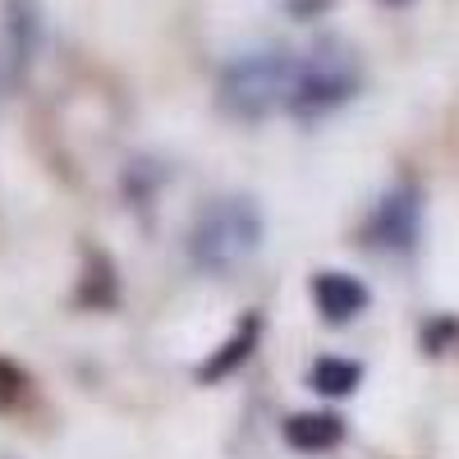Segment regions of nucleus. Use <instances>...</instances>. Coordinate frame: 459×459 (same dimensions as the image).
<instances>
[{
	"label": "nucleus",
	"instance_id": "obj_1",
	"mask_svg": "<svg viewBox=\"0 0 459 459\" xmlns=\"http://www.w3.org/2000/svg\"><path fill=\"white\" fill-rule=\"evenodd\" d=\"M262 244V212L248 198H221L212 203L198 221H194V262L207 266V272H235L244 266Z\"/></svg>",
	"mask_w": 459,
	"mask_h": 459
},
{
	"label": "nucleus",
	"instance_id": "obj_2",
	"mask_svg": "<svg viewBox=\"0 0 459 459\" xmlns=\"http://www.w3.org/2000/svg\"><path fill=\"white\" fill-rule=\"evenodd\" d=\"M294 83H299V60L285 51H257L244 56L225 69L221 79V106L239 120H262L276 106L294 101Z\"/></svg>",
	"mask_w": 459,
	"mask_h": 459
},
{
	"label": "nucleus",
	"instance_id": "obj_3",
	"mask_svg": "<svg viewBox=\"0 0 459 459\" xmlns=\"http://www.w3.org/2000/svg\"><path fill=\"white\" fill-rule=\"evenodd\" d=\"M359 56L344 42H322L299 60V83L290 110L299 120H317V115L335 110L340 101H350L359 92Z\"/></svg>",
	"mask_w": 459,
	"mask_h": 459
},
{
	"label": "nucleus",
	"instance_id": "obj_4",
	"mask_svg": "<svg viewBox=\"0 0 459 459\" xmlns=\"http://www.w3.org/2000/svg\"><path fill=\"white\" fill-rule=\"evenodd\" d=\"M372 239L381 248H395V253H409L413 239H418V198L409 194V188H400V194L381 198L377 207V221H372Z\"/></svg>",
	"mask_w": 459,
	"mask_h": 459
},
{
	"label": "nucleus",
	"instance_id": "obj_5",
	"mask_svg": "<svg viewBox=\"0 0 459 459\" xmlns=\"http://www.w3.org/2000/svg\"><path fill=\"white\" fill-rule=\"evenodd\" d=\"M313 299H317V308H322V317L326 322H350V317H359L363 308H368V290L354 281V276H340V272H322L317 281H313Z\"/></svg>",
	"mask_w": 459,
	"mask_h": 459
},
{
	"label": "nucleus",
	"instance_id": "obj_6",
	"mask_svg": "<svg viewBox=\"0 0 459 459\" xmlns=\"http://www.w3.org/2000/svg\"><path fill=\"white\" fill-rule=\"evenodd\" d=\"M340 437H344V423L335 413H294L290 423H285V441L294 446V450H331V446H340Z\"/></svg>",
	"mask_w": 459,
	"mask_h": 459
},
{
	"label": "nucleus",
	"instance_id": "obj_7",
	"mask_svg": "<svg viewBox=\"0 0 459 459\" xmlns=\"http://www.w3.org/2000/svg\"><path fill=\"white\" fill-rule=\"evenodd\" d=\"M359 377H363V368L350 363V359H322V363L313 368V386H317L322 395H350V391L359 386Z\"/></svg>",
	"mask_w": 459,
	"mask_h": 459
},
{
	"label": "nucleus",
	"instance_id": "obj_8",
	"mask_svg": "<svg viewBox=\"0 0 459 459\" xmlns=\"http://www.w3.org/2000/svg\"><path fill=\"white\" fill-rule=\"evenodd\" d=\"M253 340H257V322L248 317V326H244L235 340H225V344H221V354H216L207 368H198V377H203V381H216V377H225L230 368H235V363H244V359H248Z\"/></svg>",
	"mask_w": 459,
	"mask_h": 459
},
{
	"label": "nucleus",
	"instance_id": "obj_9",
	"mask_svg": "<svg viewBox=\"0 0 459 459\" xmlns=\"http://www.w3.org/2000/svg\"><path fill=\"white\" fill-rule=\"evenodd\" d=\"M0 381H5V386H0V404L23 400V391H28V377H23V372H14L10 363H0Z\"/></svg>",
	"mask_w": 459,
	"mask_h": 459
},
{
	"label": "nucleus",
	"instance_id": "obj_10",
	"mask_svg": "<svg viewBox=\"0 0 459 459\" xmlns=\"http://www.w3.org/2000/svg\"><path fill=\"white\" fill-rule=\"evenodd\" d=\"M0 88H5V74H0Z\"/></svg>",
	"mask_w": 459,
	"mask_h": 459
}]
</instances>
